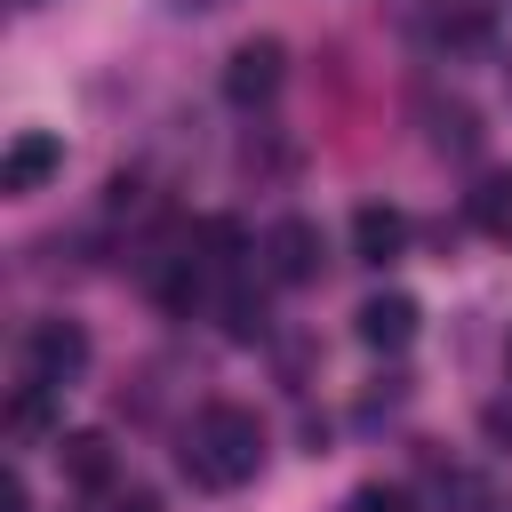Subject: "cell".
Returning <instances> with one entry per match:
<instances>
[{
	"label": "cell",
	"instance_id": "7c38bea8",
	"mask_svg": "<svg viewBox=\"0 0 512 512\" xmlns=\"http://www.w3.org/2000/svg\"><path fill=\"white\" fill-rule=\"evenodd\" d=\"M472 224H480L488 240H512V176H488V184L472 192Z\"/></svg>",
	"mask_w": 512,
	"mask_h": 512
},
{
	"label": "cell",
	"instance_id": "d6986e66",
	"mask_svg": "<svg viewBox=\"0 0 512 512\" xmlns=\"http://www.w3.org/2000/svg\"><path fill=\"white\" fill-rule=\"evenodd\" d=\"M112 512H160V496L152 488H128V496H112Z\"/></svg>",
	"mask_w": 512,
	"mask_h": 512
},
{
	"label": "cell",
	"instance_id": "4fadbf2b",
	"mask_svg": "<svg viewBox=\"0 0 512 512\" xmlns=\"http://www.w3.org/2000/svg\"><path fill=\"white\" fill-rule=\"evenodd\" d=\"M432 144L464 160V152H480V120H472L464 104H432Z\"/></svg>",
	"mask_w": 512,
	"mask_h": 512
},
{
	"label": "cell",
	"instance_id": "277c9868",
	"mask_svg": "<svg viewBox=\"0 0 512 512\" xmlns=\"http://www.w3.org/2000/svg\"><path fill=\"white\" fill-rule=\"evenodd\" d=\"M56 168H64V136H48V128H24V136L0 152V192H8V200H24V192H40Z\"/></svg>",
	"mask_w": 512,
	"mask_h": 512
},
{
	"label": "cell",
	"instance_id": "2e32d148",
	"mask_svg": "<svg viewBox=\"0 0 512 512\" xmlns=\"http://www.w3.org/2000/svg\"><path fill=\"white\" fill-rule=\"evenodd\" d=\"M440 504H448V512H488V488H480L472 472H448V480H440Z\"/></svg>",
	"mask_w": 512,
	"mask_h": 512
},
{
	"label": "cell",
	"instance_id": "6da1fadb",
	"mask_svg": "<svg viewBox=\"0 0 512 512\" xmlns=\"http://www.w3.org/2000/svg\"><path fill=\"white\" fill-rule=\"evenodd\" d=\"M256 464H264V416L240 408V400L200 408V424L184 440V472L200 488H240V480H256Z\"/></svg>",
	"mask_w": 512,
	"mask_h": 512
},
{
	"label": "cell",
	"instance_id": "7a4b0ae2",
	"mask_svg": "<svg viewBox=\"0 0 512 512\" xmlns=\"http://www.w3.org/2000/svg\"><path fill=\"white\" fill-rule=\"evenodd\" d=\"M280 80H288V48H280V40H240V48L224 56V96H232L240 112L272 104Z\"/></svg>",
	"mask_w": 512,
	"mask_h": 512
},
{
	"label": "cell",
	"instance_id": "7402d4cb",
	"mask_svg": "<svg viewBox=\"0 0 512 512\" xmlns=\"http://www.w3.org/2000/svg\"><path fill=\"white\" fill-rule=\"evenodd\" d=\"M504 368H512V336H504Z\"/></svg>",
	"mask_w": 512,
	"mask_h": 512
},
{
	"label": "cell",
	"instance_id": "8992f818",
	"mask_svg": "<svg viewBox=\"0 0 512 512\" xmlns=\"http://www.w3.org/2000/svg\"><path fill=\"white\" fill-rule=\"evenodd\" d=\"M400 248H408V216L384 208V200H368V208L352 216V256L384 272V264H400Z\"/></svg>",
	"mask_w": 512,
	"mask_h": 512
},
{
	"label": "cell",
	"instance_id": "9c48e42d",
	"mask_svg": "<svg viewBox=\"0 0 512 512\" xmlns=\"http://www.w3.org/2000/svg\"><path fill=\"white\" fill-rule=\"evenodd\" d=\"M152 296H160V312H192L200 304V256H168L152 272Z\"/></svg>",
	"mask_w": 512,
	"mask_h": 512
},
{
	"label": "cell",
	"instance_id": "cb8c5ba5",
	"mask_svg": "<svg viewBox=\"0 0 512 512\" xmlns=\"http://www.w3.org/2000/svg\"><path fill=\"white\" fill-rule=\"evenodd\" d=\"M504 80H512V64H504Z\"/></svg>",
	"mask_w": 512,
	"mask_h": 512
},
{
	"label": "cell",
	"instance_id": "30bf717a",
	"mask_svg": "<svg viewBox=\"0 0 512 512\" xmlns=\"http://www.w3.org/2000/svg\"><path fill=\"white\" fill-rule=\"evenodd\" d=\"M240 256H248V232H240L232 216H208V224H200V272H232Z\"/></svg>",
	"mask_w": 512,
	"mask_h": 512
},
{
	"label": "cell",
	"instance_id": "52a82bcc",
	"mask_svg": "<svg viewBox=\"0 0 512 512\" xmlns=\"http://www.w3.org/2000/svg\"><path fill=\"white\" fill-rule=\"evenodd\" d=\"M352 320H360V344H376V352H400V344L416 336V320H424V312H416V296L384 288V296H368Z\"/></svg>",
	"mask_w": 512,
	"mask_h": 512
},
{
	"label": "cell",
	"instance_id": "5b68a950",
	"mask_svg": "<svg viewBox=\"0 0 512 512\" xmlns=\"http://www.w3.org/2000/svg\"><path fill=\"white\" fill-rule=\"evenodd\" d=\"M264 272H272V280H288V288H304V280L320 272V224L280 216V224L264 232Z\"/></svg>",
	"mask_w": 512,
	"mask_h": 512
},
{
	"label": "cell",
	"instance_id": "ffe728a7",
	"mask_svg": "<svg viewBox=\"0 0 512 512\" xmlns=\"http://www.w3.org/2000/svg\"><path fill=\"white\" fill-rule=\"evenodd\" d=\"M0 512H24V472H8V480H0Z\"/></svg>",
	"mask_w": 512,
	"mask_h": 512
},
{
	"label": "cell",
	"instance_id": "3957f363",
	"mask_svg": "<svg viewBox=\"0 0 512 512\" xmlns=\"http://www.w3.org/2000/svg\"><path fill=\"white\" fill-rule=\"evenodd\" d=\"M24 368H32V384H72V376L88 368L80 320H40V328L24 336Z\"/></svg>",
	"mask_w": 512,
	"mask_h": 512
},
{
	"label": "cell",
	"instance_id": "ac0fdd59",
	"mask_svg": "<svg viewBox=\"0 0 512 512\" xmlns=\"http://www.w3.org/2000/svg\"><path fill=\"white\" fill-rule=\"evenodd\" d=\"M480 432H488L496 448H512V400H488V408H480Z\"/></svg>",
	"mask_w": 512,
	"mask_h": 512
},
{
	"label": "cell",
	"instance_id": "603a6c76",
	"mask_svg": "<svg viewBox=\"0 0 512 512\" xmlns=\"http://www.w3.org/2000/svg\"><path fill=\"white\" fill-rule=\"evenodd\" d=\"M16 8H40V0H16Z\"/></svg>",
	"mask_w": 512,
	"mask_h": 512
},
{
	"label": "cell",
	"instance_id": "ba28073f",
	"mask_svg": "<svg viewBox=\"0 0 512 512\" xmlns=\"http://www.w3.org/2000/svg\"><path fill=\"white\" fill-rule=\"evenodd\" d=\"M56 464H64V480H80V488H112V440H104V432H64V440H56Z\"/></svg>",
	"mask_w": 512,
	"mask_h": 512
},
{
	"label": "cell",
	"instance_id": "8fae6325",
	"mask_svg": "<svg viewBox=\"0 0 512 512\" xmlns=\"http://www.w3.org/2000/svg\"><path fill=\"white\" fill-rule=\"evenodd\" d=\"M488 32H496V16H488L480 0H448V8H440V40H448V48H480Z\"/></svg>",
	"mask_w": 512,
	"mask_h": 512
},
{
	"label": "cell",
	"instance_id": "e0dca14e",
	"mask_svg": "<svg viewBox=\"0 0 512 512\" xmlns=\"http://www.w3.org/2000/svg\"><path fill=\"white\" fill-rule=\"evenodd\" d=\"M344 512H416V496H408V488H376V480H368V488H352V504H344Z\"/></svg>",
	"mask_w": 512,
	"mask_h": 512
},
{
	"label": "cell",
	"instance_id": "9a60e30c",
	"mask_svg": "<svg viewBox=\"0 0 512 512\" xmlns=\"http://www.w3.org/2000/svg\"><path fill=\"white\" fill-rule=\"evenodd\" d=\"M48 392H56V384H24V392L8 400V432H24V440L48 432Z\"/></svg>",
	"mask_w": 512,
	"mask_h": 512
},
{
	"label": "cell",
	"instance_id": "5bb4252c",
	"mask_svg": "<svg viewBox=\"0 0 512 512\" xmlns=\"http://www.w3.org/2000/svg\"><path fill=\"white\" fill-rule=\"evenodd\" d=\"M224 336H232V344H256V336H264V296H256V288H232V296H224Z\"/></svg>",
	"mask_w": 512,
	"mask_h": 512
},
{
	"label": "cell",
	"instance_id": "44dd1931",
	"mask_svg": "<svg viewBox=\"0 0 512 512\" xmlns=\"http://www.w3.org/2000/svg\"><path fill=\"white\" fill-rule=\"evenodd\" d=\"M176 8H224V0H176Z\"/></svg>",
	"mask_w": 512,
	"mask_h": 512
}]
</instances>
